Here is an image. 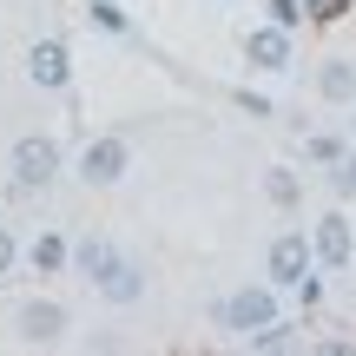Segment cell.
<instances>
[{
    "mask_svg": "<svg viewBox=\"0 0 356 356\" xmlns=\"http://www.w3.org/2000/svg\"><path fill=\"white\" fill-rule=\"evenodd\" d=\"M92 291H99L106 304H139V297H145V270L132 264V257H119V264L106 270V277L92 284Z\"/></svg>",
    "mask_w": 356,
    "mask_h": 356,
    "instance_id": "cell-9",
    "label": "cell"
},
{
    "mask_svg": "<svg viewBox=\"0 0 356 356\" xmlns=\"http://www.w3.org/2000/svg\"><path fill=\"white\" fill-rule=\"evenodd\" d=\"M86 20L99 26V33H126V26H132V20H126V7H113V0H92Z\"/></svg>",
    "mask_w": 356,
    "mask_h": 356,
    "instance_id": "cell-16",
    "label": "cell"
},
{
    "mask_svg": "<svg viewBox=\"0 0 356 356\" xmlns=\"http://www.w3.org/2000/svg\"><path fill=\"white\" fill-rule=\"evenodd\" d=\"M310 251H317V270H343L356 257V225L343 211H323L317 231H310Z\"/></svg>",
    "mask_w": 356,
    "mask_h": 356,
    "instance_id": "cell-6",
    "label": "cell"
},
{
    "mask_svg": "<svg viewBox=\"0 0 356 356\" xmlns=\"http://www.w3.org/2000/svg\"><path fill=\"white\" fill-rule=\"evenodd\" d=\"M244 60H251L257 73H284V66H291V26H277V20L251 26V33H244Z\"/></svg>",
    "mask_w": 356,
    "mask_h": 356,
    "instance_id": "cell-8",
    "label": "cell"
},
{
    "mask_svg": "<svg viewBox=\"0 0 356 356\" xmlns=\"http://www.w3.org/2000/svg\"><path fill=\"white\" fill-rule=\"evenodd\" d=\"M343 13V0H310V20H337Z\"/></svg>",
    "mask_w": 356,
    "mask_h": 356,
    "instance_id": "cell-20",
    "label": "cell"
},
{
    "mask_svg": "<svg viewBox=\"0 0 356 356\" xmlns=\"http://www.w3.org/2000/svg\"><path fill=\"white\" fill-rule=\"evenodd\" d=\"M323 178H330L337 198H356V152H343L337 165H323Z\"/></svg>",
    "mask_w": 356,
    "mask_h": 356,
    "instance_id": "cell-15",
    "label": "cell"
},
{
    "mask_svg": "<svg viewBox=\"0 0 356 356\" xmlns=\"http://www.w3.org/2000/svg\"><path fill=\"white\" fill-rule=\"evenodd\" d=\"M66 330H73V310H66L60 297H26V304L13 310V337H20L26 350H53V343H66Z\"/></svg>",
    "mask_w": 356,
    "mask_h": 356,
    "instance_id": "cell-3",
    "label": "cell"
},
{
    "mask_svg": "<svg viewBox=\"0 0 356 356\" xmlns=\"http://www.w3.org/2000/svg\"><path fill=\"white\" fill-rule=\"evenodd\" d=\"M343 159V139H330V132H310V165H337Z\"/></svg>",
    "mask_w": 356,
    "mask_h": 356,
    "instance_id": "cell-17",
    "label": "cell"
},
{
    "mask_svg": "<svg viewBox=\"0 0 356 356\" xmlns=\"http://www.w3.org/2000/svg\"><path fill=\"white\" fill-rule=\"evenodd\" d=\"M13 264H20V238L13 225H0V277H13Z\"/></svg>",
    "mask_w": 356,
    "mask_h": 356,
    "instance_id": "cell-18",
    "label": "cell"
},
{
    "mask_svg": "<svg viewBox=\"0 0 356 356\" xmlns=\"http://www.w3.org/2000/svg\"><path fill=\"white\" fill-rule=\"evenodd\" d=\"M79 178H86L92 191H106V185H119V178L132 172V145L119 139V132H106V139H92L86 152H79V165H73Z\"/></svg>",
    "mask_w": 356,
    "mask_h": 356,
    "instance_id": "cell-5",
    "label": "cell"
},
{
    "mask_svg": "<svg viewBox=\"0 0 356 356\" xmlns=\"http://www.w3.org/2000/svg\"><path fill=\"white\" fill-rule=\"evenodd\" d=\"M310 270H317V251H310V231H277L264 251V277L277 284V291H291V284H304Z\"/></svg>",
    "mask_w": 356,
    "mask_h": 356,
    "instance_id": "cell-4",
    "label": "cell"
},
{
    "mask_svg": "<svg viewBox=\"0 0 356 356\" xmlns=\"http://www.w3.org/2000/svg\"><path fill=\"white\" fill-rule=\"evenodd\" d=\"M119 257H126V251H119L113 238H79V244H73V270H79V277H86V284H99L106 270L119 264Z\"/></svg>",
    "mask_w": 356,
    "mask_h": 356,
    "instance_id": "cell-10",
    "label": "cell"
},
{
    "mask_svg": "<svg viewBox=\"0 0 356 356\" xmlns=\"http://www.w3.org/2000/svg\"><path fill=\"white\" fill-rule=\"evenodd\" d=\"M270 20H277V26H297V20H304V7H297V0H270Z\"/></svg>",
    "mask_w": 356,
    "mask_h": 356,
    "instance_id": "cell-19",
    "label": "cell"
},
{
    "mask_svg": "<svg viewBox=\"0 0 356 356\" xmlns=\"http://www.w3.org/2000/svg\"><path fill=\"white\" fill-rule=\"evenodd\" d=\"M26 79H33L40 92L73 86V53H66V40H33V47H26Z\"/></svg>",
    "mask_w": 356,
    "mask_h": 356,
    "instance_id": "cell-7",
    "label": "cell"
},
{
    "mask_svg": "<svg viewBox=\"0 0 356 356\" xmlns=\"http://www.w3.org/2000/svg\"><path fill=\"white\" fill-rule=\"evenodd\" d=\"M317 99L323 106H356V66L350 60H323L317 66Z\"/></svg>",
    "mask_w": 356,
    "mask_h": 356,
    "instance_id": "cell-11",
    "label": "cell"
},
{
    "mask_svg": "<svg viewBox=\"0 0 356 356\" xmlns=\"http://www.w3.org/2000/svg\"><path fill=\"white\" fill-rule=\"evenodd\" d=\"M218 330H231V337H251V330H264V323H277L284 310H277V284H244V291H231V297H218Z\"/></svg>",
    "mask_w": 356,
    "mask_h": 356,
    "instance_id": "cell-2",
    "label": "cell"
},
{
    "mask_svg": "<svg viewBox=\"0 0 356 356\" xmlns=\"http://www.w3.org/2000/svg\"><path fill=\"white\" fill-rule=\"evenodd\" d=\"M7 172H13V191H47L53 178L66 172V152L60 139H47V132H20L7 152Z\"/></svg>",
    "mask_w": 356,
    "mask_h": 356,
    "instance_id": "cell-1",
    "label": "cell"
},
{
    "mask_svg": "<svg viewBox=\"0 0 356 356\" xmlns=\"http://www.w3.org/2000/svg\"><path fill=\"white\" fill-rule=\"evenodd\" d=\"M26 257H33V270H40V277H60V270L73 264V244H66L60 231H40V238L26 244Z\"/></svg>",
    "mask_w": 356,
    "mask_h": 356,
    "instance_id": "cell-12",
    "label": "cell"
},
{
    "mask_svg": "<svg viewBox=\"0 0 356 356\" xmlns=\"http://www.w3.org/2000/svg\"><path fill=\"white\" fill-rule=\"evenodd\" d=\"M244 343H251L257 356H277V350H297V337H291V323H264V330H251V337H244Z\"/></svg>",
    "mask_w": 356,
    "mask_h": 356,
    "instance_id": "cell-14",
    "label": "cell"
},
{
    "mask_svg": "<svg viewBox=\"0 0 356 356\" xmlns=\"http://www.w3.org/2000/svg\"><path fill=\"white\" fill-rule=\"evenodd\" d=\"M264 198L277 204V211H297V198H304L297 172H291V165H270V172H264Z\"/></svg>",
    "mask_w": 356,
    "mask_h": 356,
    "instance_id": "cell-13",
    "label": "cell"
},
{
    "mask_svg": "<svg viewBox=\"0 0 356 356\" xmlns=\"http://www.w3.org/2000/svg\"><path fill=\"white\" fill-rule=\"evenodd\" d=\"M350 139H356V106H350Z\"/></svg>",
    "mask_w": 356,
    "mask_h": 356,
    "instance_id": "cell-21",
    "label": "cell"
}]
</instances>
